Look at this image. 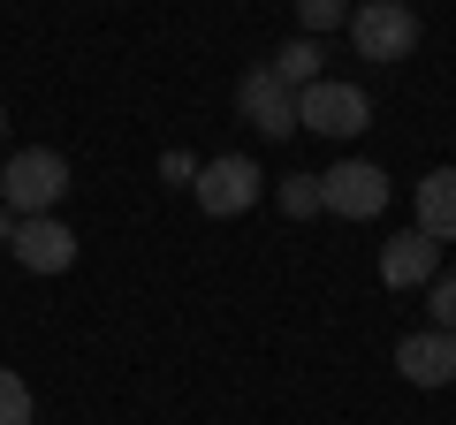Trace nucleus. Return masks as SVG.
<instances>
[{"instance_id":"obj_2","label":"nucleus","mask_w":456,"mask_h":425,"mask_svg":"<svg viewBox=\"0 0 456 425\" xmlns=\"http://www.w3.org/2000/svg\"><path fill=\"white\" fill-rule=\"evenodd\" d=\"M350 46H358V61H411V46H419V8H403V0H365V8H350Z\"/></svg>"},{"instance_id":"obj_7","label":"nucleus","mask_w":456,"mask_h":425,"mask_svg":"<svg viewBox=\"0 0 456 425\" xmlns=\"http://www.w3.org/2000/svg\"><path fill=\"white\" fill-rule=\"evenodd\" d=\"M16 266L23 274H69L77 266V229L69 221H53V212H38V221H16Z\"/></svg>"},{"instance_id":"obj_13","label":"nucleus","mask_w":456,"mask_h":425,"mask_svg":"<svg viewBox=\"0 0 456 425\" xmlns=\"http://www.w3.org/2000/svg\"><path fill=\"white\" fill-rule=\"evenodd\" d=\"M281 212L289 221H312L320 212V175H281Z\"/></svg>"},{"instance_id":"obj_1","label":"nucleus","mask_w":456,"mask_h":425,"mask_svg":"<svg viewBox=\"0 0 456 425\" xmlns=\"http://www.w3.org/2000/svg\"><path fill=\"white\" fill-rule=\"evenodd\" d=\"M69 197V160L53 145H23L16 160L0 167V205L16 212V221H38V212H53Z\"/></svg>"},{"instance_id":"obj_9","label":"nucleus","mask_w":456,"mask_h":425,"mask_svg":"<svg viewBox=\"0 0 456 425\" xmlns=\"http://www.w3.org/2000/svg\"><path fill=\"white\" fill-rule=\"evenodd\" d=\"M395 373H403L411 388H449L456 380V334H441V327L403 334V342H395Z\"/></svg>"},{"instance_id":"obj_11","label":"nucleus","mask_w":456,"mask_h":425,"mask_svg":"<svg viewBox=\"0 0 456 425\" xmlns=\"http://www.w3.org/2000/svg\"><path fill=\"white\" fill-rule=\"evenodd\" d=\"M320 61H327V46H320V38H305V31H297V38H289V46H281V53H274L266 68H274V76L289 84V92H305V84H320Z\"/></svg>"},{"instance_id":"obj_10","label":"nucleus","mask_w":456,"mask_h":425,"mask_svg":"<svg viewBox=\"0 0 456 425\" xmlns=\"http://www.w3.org/2000/svg\"><path fill=\"white\" fill-rule=\"evenodd\" d=\"M419 236H434V244H456V167H434V175H419Z\"/></svg>"},{"instance_id":"obj_15","label":"nucleus","mask_w":456,"mask_h":425,"mask_svg":"<svg viewBox=\"0 0 456 425\" xmlns=\"http://www.w3.org/2000/svg\"><path fill=\"white\" fill-rule=\"evenodd\" d=\"M0 425H31V388L16 380V365H0Z\"/></svg>"},{"instance_id":"obj_4","label":"nucleus","mask_w":456,"mask_h":425,"mask_svg":"<svg viewBox=\"0 0 456 425\" xmlns=\"http://www.w3.org/2000/svg\"><path fill=\"white\" fill-rule=\"evenodd\" d=\"M365 122H373V107H365V92L358 84H335V76H320V84H305L297 92V130H320V137H358Z\"/></svg>"},{"instance_id":"obj_3","label":"nucleus","mask_w":456,"mask_h":425,"mask_svg":"<svg viewBox=\"0 0 456 425\" xmlns=\"http://www.w3.org/2000/svg\"><path fill=\"white\" fill-rule=\"evenodd\" d=\"M320 212H335V221H380L388 212V175L373 160H335L320 175Z\"/></svg>"},{"instance_id":"obj_12","label":"nucleus","mask_w":456,"mask_h":425,"mask_svg":"<svg viewBox=\"0 0 456 425\" xmlns=\"http://www.w3.org/2000/svg\"><path fill=\"white\" fill-rule=\"evenodd\" d=\"M342 23H350V0H297V31L305 38H327Z\"/></svg>"},{"instance_id":"obj_8","label":"nucleus","mask_w":456,"mask_h":425,"mask_svg":"<svg viewBox=\"0 0 456 425\" xmlns=\"http://www.w3.org/2000/svg\"><path fill=\"white\" fill-rule=\"evenodd\" d=\"M434 274H441V244H434V236L403 229V236L380 244V289H426Z\"/></svg>"},{"instance_id":"obj_16","label":"nucleus","mask_w":456,"mask_h":425,"mask_svg":"<svg viewBox=\"0 0 456 425\" xmlns=\"http://www.w3.org/2000/svg\"><path fill=\"white\" fill-rule=\"evenodd\" d=\"M0 244H16V212L0 205Z\"/></svg>"},{"instance_id":"obj_5","label":"nucleus","mask_w":456,"mask_h":425,"mask_svg":"<svg viewBox=\"0 0 456 425\" xmlns=\"http://www.w3.org/2000/svg\"><path fill=\"white\" fill-rule=\"evenodd\" d=\"M198 190V212H213V221H236V212L259 205V160H244V152H221V160H206L191 175Z\"/></svg>"},{"instance_id":"obj_14","label":"nucleus","mask_w":456,"mask_h":425,"mask_svg":"<svg viewBox=\"0 0 456 425\" xmlns=\"http://www.w3.org/2000/svg\"><path fill=\"white\" fill-rule=\"evenodd\" d=\"M426 319H434L441 334H456V274H434V281H426Z\"/></svg>"},{"instance_id":"obj_17","label":"nucleus","mask_w":456,"mask_h":425,"mask_svg":"<svg viewBox=\"0 0 456 425\" xmlns=\"http://www.w3.org/2000/svg\"><path fill=\"white\" fill-rule=\"evenodd\" d=\"M0 130H8V107H0Z\"/></svg>"},{"instance_id":"obj_6","label":"nucleus","mask_w":456,"mask_h":425,"mask_svg":"<svg viewBox=\"0 0 456 425\" xmlns=\"http://www.w3.org/2000/svg\"><path fill=\"white\" fill-rule=\"evenodd\" d=\"M236 115H244L259 137H297V92L274 76V68H244V84H236Z\"/></svg>"}]
</instances>
